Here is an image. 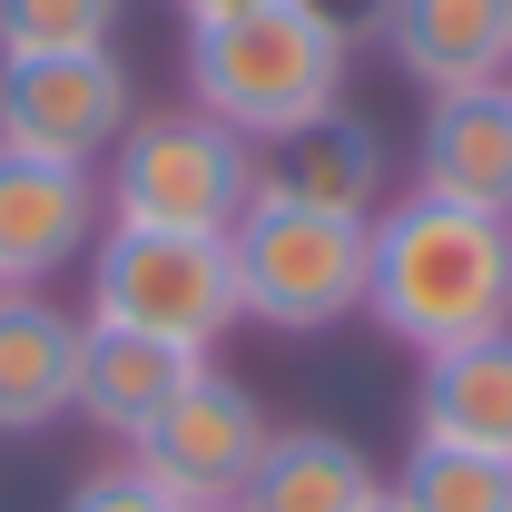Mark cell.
<instances>
[{
    "label": "cell",
    "instance_id": "cell-1",
    "mask_svg": "<svg viewBox=\"0 0 512 512\" xmlns=\"http://www.w3.org/2000/svg\"><path fill=\"white\" fill-rule=\"evenodd\" d=\"M375 256H365V316L414 345V355H453L512 335V217L493 207H453V197H384L375 207Z\"/></svg>",
    "mask_w": 512,
    "mask_h": 512
},
{
    "label": "cell",
    "instance_id": "cell-2",
    "mask_svg": "<svg viewBox=\"0 0 512 512\" xmlns=\"http://www.w3.org/2000/svg\"><path fill=\"white\" fill-rule=\"evenodd\" d=\"M345 60H355L345 40H325L296 0H276L247 20L188 30V99L207 119H227L247 148H266V138H286V128H306L316 109L345 99Z\"/></svg>",
    "mask_w": 512,
    "mask_h": 512
},
{
    "label": "cell",
    "instance_id": "cell-3",
    "mask_svg": "<svg viewBox=\"0 0 512 512\" xmlns=\"http://www.w3.org/2000/svg\"><path fill=\"white\" fill-rule=\"evenodd\" d=\"M109 227H168V237H227L256 207V148L207 109H138L119 148L99 158Z\"/></svg>",
    "mask_w": 512,
    "mask_h": 512
},
{
    "label": "cell",
    "instance_id": "cell-4",
    "mask_svg": "<svg viewBox=\"0 0 512 512\" xmlns=\"http://www.w3.org/2000/svg\"><path fill=\"white\" fill-rule=\"evenodd\" d=\"M375 217H325V207H286L256 197L227 227V266H237V316L276 325V335H325V325L365 316V237Z\"/></svg>",
    "mask_w": 512,
    "mask_h": 512
},
{
    "label": "cell",
    "instance_id": "cell-5",
    "mask_svg": "<svg viewBox=\"0 0 512 512\" xmlns=\"http://www.w3.org/2000/svg\"><path fill=\"white\" fill-rule=\"evenodd\" d=\"M89 325H128V335L207 355L237 325L227 237H168V227H109V237H89Z\"/></svg>",
    "mask_w": 512,
    "mask_h": 512
},
{
    "label": "cell",
    "instance_id": "cell-6",
    "mask_svg": "<svg viewBox=\"0 0 512 512\" xmlns=\"http://www.w3.org/2000/svg\"><path fill=\"white\" fill-rule=\"evenodd\" d=\"M138 119V79L119 50H40V60H0V148L20 158H60L99 168Z\"/></svg>",
    "mask_w": 512,
    "mask_h": 512
},
{
    "label": "cell",
    "instance_id": "cell-7",
    "mask_svg": "<svg viewBox=\"0 0 512 512\" xmlns=\"http://www.w3.org/2000/svg\"><path fill=\"white\" fill-rule=\"evenodd\" d=\"M266 434H276V424H266V404H256L247 384L217 375V365H197L188 394L128 444V463H138L178 512H207V503H237V493H247Z\"/></svg>",
    "mask_w": 512,
    "mask_h": 512
},
{
    "label": "cell",
    "instance_id": "cell-8",
    "mask_svg": "<svg viewBox=\"0 0 512 512\" xmlns=\"http://www.w3.org/2000/svg\"><path fill=\"white\" fill-rule=\"evenodd\" d=\"M256 197L325 207V217H375L384 207V128L355 119L345 99L316 109L306 128H286V138L256 148Z\"/></svg>",
    "mask_w": 512,
    "mask_h": 512
},
{
    "label": "cell",
    "instance_id": "cell-9",
    "mask_svg": "<svg viewBox=\"0 0 512 512\" xmlns=\"http://www.w3.org/2000/svg\"><path fill=\"white\" fill-rule=\"evenodd\" d=\"M99 237V168L0 148V286H40Z\"/></svg>",
    "mask_w": 512,
    "mask_h": 512
},
{
    "label": "cell",
    "instance_id": "cell-10",
    "mask_svg": "<svg viewBox=\"0 0 512 512\" xmlns=\"http://www.w3.org/2000/svg\"><path fill=\"white\" fill-rule=\"evenodd\" d=\"M384 60L424 99L512 79V0H384Z\"/></svg>",
    "mask_w": 512,
    "mask_h": 512
},
{
    "label": "cell",
    "instance_id": "cell-11",
    "mask_svg": "<svg viewBox=\"0 0 512 512\" xmlns=\"http://www.w3.org/2000/svg\"><path fill=\"white\" fill-rule=\"evenodd\" d=\"M414 188H424V197H453V207H493V217H512V79L424 99Z\"/></svg>",
    "mask_w": 512,
    "mask_h": 512
},
{
    "label": "cell",
    "instance_id": "cell-12",
    "mask_svg": "<svg viewBox=\"0 0 512 512\" xmlns=\"http://www.w3.org/2000/svg\"><path fill=\"white\" fill-rule=\"evenodd\" d=\"M79 335H89V316L50 306L40 286H0V434H40L69 414Z\"/></svg>",
    "mask_w": 512,
    "mask_h": 512
},
{
    "label": "cell",
    "instance_id": "cell-13",
    "mask_svg": "<svg viewBox=\"0 0 512 512\" xmlns=\"http://www.w3.org/2000/svg\"><path fill=\"white\" fill-rule=\"evenodd\" d=\"M197 365H207V355H188V345H158V335H128V325H89V335H79V394H69V414H89L99 434L138 444V434L188 394Z\"/></svg>",
    "mask_w": 512,
    "mask_h": 512
},
{
    "label": "cell",
    "instance_id": "cell-14",
    "mask_svg": "<svg viewBox=\"0 0 512 512\" xmlns=\"http://www.w3.org/2000/svg\"><path fill=\"white\" fill-rule=\"evenodd\" d=\"M365 503H384V473L325 424H276L237 493V512H365Z\"/></svg>",
    "mask_w": 512,
    "mask_h": 512
},
{
    "label": "cell",
    "instance_id": "cell-15",
    "mask_svg": "<svg viewBox=\"0 0 512 512\" xmlns=\"http://www.w3.org/2000/svg\"><path fill=\"white\" fill-rule=\"evenodd\" d=\"M414 434L424 444H473V453H512V335L424 355L414 384Z\"/></svg>",
    "mask_w": 512,
    "mask_h": 512
},
{
    "label": "cell",
    "instance_id": "cell-16",
    "mask_svg": "<svg viewBox=\"0 0 512 512\" xmlns=\"http://www.w3.org/2000/svg\"><path fill=\"white\" fill-rule=\"evenodd\" d=\"M394 512H512V453H473V444H424L404 453V473L384 483Z\"/></svg>",
    "mask_w": 512,
    "mask_h": 512
},
{
    "label": "cell",
    "instance_id": "cell-17",
    "mask_svg": "<svg viewBox=\"0 0 512 512\" xmlns=\"http://www.w3.org/2000/svg\"><path fill=\"white\" fill-rule=\"evenodd\" d=\"M128 0H0V60H40V50H109Z\"/></svg>",
    "mask_w": 512,
    "mask_h": 512
},
{
    "label": "cell",
    "instance_id": "cell-18",
    "mask_svg": "<svg viewBox=\"0 0 512 512\" xmlns=\"http://www.w3.org/2000/svg\"><path fill=\"white\" fill-rule=\"evenodd\" d=\"M60 512H178V503H168V493H158L138 463H99V473H89Z\"/></svg>",
    "mask_w": 512,
    "mask_h": 512
},
{
    "label": "cell",
    "instance_id": "cell-19",
    "mask_svg": "<svg viewBox=\"0 0 512 512\" xmlns=\"http://www.w3.org/2000/svg\"><path fill=\"white\" fill-rule=\"evenodd\" d=\"M306 20H316L325 40H345V50H365V40H384V0H296Z\"/></svg>",
    "mask_w": 512,
    "mask_h": 512
},
{
    "label": "cell",
    "instance_id": "cell-20",
    "mask_svg": "<svg viewBox=\"0 0 512 512\" xmlns=\"http://www.w3.org/2000/svg\"><path fill=\"white\" fill-rule=\"evenodd\" d=\"M188 10V30H207V20H247V10H276V0H178Z\"/></svg>",
    "mask_w": 512,
    "mask_h": 512
},
{
    "label": "cell",
    "instance_id": "cell-21",
    "mask_svg": "<svg viewBox=\"0 0 512 512\" xmlns=\"http://www.w3.org/2000/svg\"><path fill=\"white\" fill-rule=\"evenodd\" d=\"M207 512H237V503H207Z\"/></svg>",
    "mask_w": 512,
    "mask_h": 512
},
{
    "label": "cell",
    "instance_id": "cell-22",
    "mask_svg": "<svg viewBox=\"0 0 512 512\" xmlns=\"http://www.w3.org/2000/svg\"><path fill=\"white\" fill-rule=\"evenodd\" d=\"M365 512H394V503H365Z\"/></svg>",
    "mask_w": 512,
    "mask_h": 512
}]
</instances>
